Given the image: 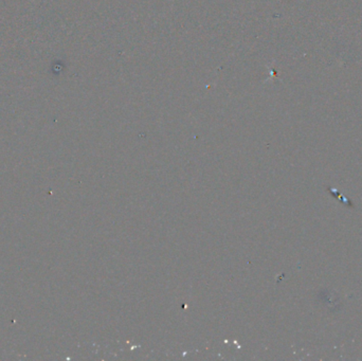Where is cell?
Masks as SVG:
<instances>
[]
</instances>
